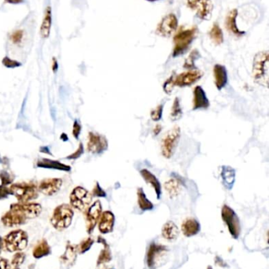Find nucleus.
<instances>
[{"label":"nucleus","mask_w":269,"mask_h":269,"mask_svg":"<svg viewBox=\"0 0 269 269\" xmlns=\"http://www.w3.org/2000/svg\"><path fill=\"white\" fill-rule=\"evenodd\" d=\"M115 220L112 212H103L98 221L99 231L102 234L110 233L115 225Z\"/></svg>","instance_id":"6ab92c4d"},{"label":"nucleus","mask_w":269,"mask_h":269,"mask_svg":"<svg viewBox=\"0 0 269 269\" xmlns=\"http://www.w3.org/2000/svg\"><path fill=\"white\" fill-rule=\"evenodd\" d=\"M197 32L198 28L197 26H193L188 28L182 27L179 30H177L173 38L174 47L172 56L174 58L183 55L189 50V47L197 36Z\"/></svg>","instance_id":"f03ea898"},{"label":"nucleus","mask_w":269,"mask_h":269,"mask_svg":"<svg viewBox=\"0 0 269 269\" xmlns=\"http://www.w3.org/2000/svg\"><path fill=\"white\" fill-rule=\"evenodd\" d=\"M91 195H92L93 197H106L107 196L106 192L101 188V185H100L98 182L96 183V185L94 186V188H93Z\"/></svg>","instance_id":"79ce46f5"},{"label":"nucleus","mask_w":269,"mask_h":269,"mask_svg":"<svg viewBox=\"0 0 269 269\" xmlns=\"http://www.w3.org/2000/svg\"><path fill=\"white\" fill-rule=\"evenodd\" d=\"M93 244H94V240H93V238H86V239H84V240L81 242V244L79 245L78 251H79L81 254L86 253L87 251H88L91 249Z\"/></svg>","instance_id":"72a5a7b5"},{"label":"nucleus","mask_w":269,"mask_h":269,"mask_svg":"<svg viewBox=\"0 0 269 269\" xmlns=\"http://www.w3.org/2000/svg\"><path fill=\"white\" fill-rule=\"evenodd\" d=\"M174 88H175V84H174V75H172V76H170V77L164 82L163 88L165 93L171 94Z\"/></svg>","instance_id":"a19ab883"},{"label":"nucleus","mask_w":269,"mask_h":269,"mask_svg":"<svg viewBox=\"0 0 269 269\" xmlns=\"http://www.w3.org/2000/svg\"><path fill=\"white\" fill-rule=\"evenodd\" d=\"M74 215L75 213L71 205L61 204L54 209L51 223L57 231H63L71 226Z\"/></svg>","instance_id":"39448f33"},{"label":"nucleus","mask_w":269,"mask_h":269,"mask_svg":"<svg viewBox=\"0 0 269 269\" xmlns=\"http://www.w3.org/2000/svg\"><path fill=\"white\" fill-rule=\"evenodd\" d=\"M269 54L268 50L255 54L253 62V80L265 88L269 87Z\"/></svg>","instance_id":"7ed1b4c3"},{"label":"nucleus","mask_w":269,"mask_h":269,"mask_svg":"<svg viewBox=\"0 0 269 269\" xmlns=\"http://www.w3.org/2000/svg\"><path fill=\"white\" fill-rule=\"evenodd\" d=\"M146 1H149V2H156V1H159V0H146Z\"/></svg>","instance_id":"6e6d98bb"},{"label":"nucleus","mask_w":269,"mask_h":269,"mask_svg":"<svg viewBox=\"0 0 269 269\" xmlns=\"http://www.w3.org/2000/svg\"><path fill=\"white\" fill-rule=\"evenodd\" d=\"M168 249L164 245L156 244L154 243L149 245L147 253V265L150 269H157L161 266V261L166 256Z\"/></svg>","instance_id":"f8f14e48"},{"label":"nucleus","mask_w":269,"mask_h":269,"mask_svg":"<svg viewBox=\"0 0 269 269\" xmlns=\"http://www.w3.org/2000/svg\"><path fill=\"white\" fill-rule=\"evenodd\" d=\"M140 174L142 176L143 179H145V181L147 184H149L151 187H153L155 190L156 195H157V198H161V194H162V190H161V184L160 183L159 179H157V176L146 169H143L140 171Z\"/></svg>","instance_id":"5701e85b"},{"label":"nucleus","mask_w":269,"mask_h":269,"mask_svg":"<svg viewBox=\"0 0 269 269\" xmlns=\"http://www.w3.org/2000/svg\"><path fill=\"white\" fill-rule=\"evenodd\" d=\"M60 140H62V141L63 142H66V141H68L69 138L66 133H62L61 134V136H60Z\"/></svg>","instance_id":"603ef678"},{"label":"nucleus","mask_w":269,"mask_h":269,"mask_svg":"<svg viewBox=\"0 0 269 269\" xmlns=\"http://www.w3.org/2000/svg\"><path fill=\"white\" fill-rule=\"evenodd\" d=\"M199 53L197 50H193L190 54H189V58H187L184 67L185 68H193V66H194V62L197 58H199Z\"/></svg>","instance_id":"ea45409f"},{"label":"nucleus","mask_w":269,"mask_h":269,"mask_svg":"<svg viewBox=\"0 0 269 269\" xmlns=\"http://www.w3.org/2000/svg\"><path fill=\"white\" fill-rule=\"evenodd\" d=\"M187 5L200 19L209 21L213 16V6L212 0H187Z\"/></svg>","instance_id":"9d476101"},{"label":"nucleus","mask_w":269,"mask_h":269,"mask_svg":"<svg viewBox=\"0 0 269 269\" xmlns=\"http://www.w3.org/2000/svg\"></svg>","instance_id":"bf43d9fd"},{"label":"nucleus","mask_w":269,"mask_h":269,"mask_svg":"<svg viewBox=\"0 0 269 269\" xmlns=\"http://www.w3.org/2000/svg\"><path fill=\"white\" fill-rule=\"evenodd\" d=\"M10 195L16 197L19 202H29L38 197V185L33 182H19L10 184Z\"/></svg>","instance_id":"20e7f679"},{"label":"nucleus","mask_w":269,"mask_h":269,"mask_svg":"<svg viewBox=\"0 0 269 269\" xmlns=\"http://www.w3.org/2000/svg\"><path fill=\"white\" fill-rule=\"evenodd\" d=\"M179 235V228L174 222L167 221L162 228V236L167 241H175Z\"/></svg>","instance_id":"cd10ccee"},{"label":"nucleus","mask_w":269,"mask_h":269,"mask_svg":"<svg viewBox=\"0 0 269 269\" xmlns=\"http://www.w3.org/2000/svg\"><path fill=\"white\" fill-rule=\"evenodd\" d=\"M14 179V175L10 174L6 170H2V171H0V180H1L2 185L8 186L12 184Z\"/></svg>","instance_id":"f704fd0d"},{"label":"nucleus","mask_w":269,"mask_h":269,"mask_svg":"<svg viewBox=\"0 0 269 269\" xmlns=\"http://www.w3.org/2000/svg\"><path fill=\"white\" fill-rule=\"evenodd\" d=\"M202 71L198 70H190L178 75H174V84L178 87H187L195 84L203 76Z\"/></svg>","instance_id":"2eb2a0df"},{"label":"nucleus","mask_w":269,"mask_h":269,"mask_svg":"<svg viewBox=\"0 0 269 269\" xmlns=\"http://www.w3.org/2000/svg\"><path fill=\"white\" fill-rule=\"evenodd\" d=\"M10 196V189L7 186H0V199H4Z\"/></svg>","instance_id":"a18cd8bd"},{"label":"nucleus","mask_w":269,"mask_h":269,"mask_svg":"<svg viewBox=\"0 0 269 269\" xmlns=\"http://www.w3.org/2000/svg\"><path fill=\"white\" fill-rule=\"evenodd\" d=\"M5 2L10 4H21L24 2V0H4Z\"/></svg>","instance_id":"3c124183"},{"label":"nucleus","mask_w":269,"mask_h":269,"mask_svg":"<svg viewBox=\"0 0 269 269\" xmlns=\"http://www.w3.org/2000/svg\"><path fill=\"white\" fill-rule=\"evenodd\" d=\"M213 76H214V82L217 89L220 91L225 87L227 83V72L225 66L222 65L216 64L213 68Z\"/></svg>","instance_id":"412c9836"},{"label":"nucleus","mask_w":269,"mask_h":269,"mask_svg":"<svg viewBox=\"0 0 269 269\" xmlns=\"http://www.w3.org/2000/svg\"><path fill=\"white\" fill-rule=\"evenodd\" d=\"M81 132V125L80 122L78 120H75L74 124H73L72 134L76 140H79Z\"/></svg>","instance_id":"c03bdc74"},{"label":"nucleus","mask_w":269,"mask_h":269,"mask_svg":"<svg viewBox=\"0 0 269 269\" xmlns=\"http://www.w3.org/2000/svg\"><path fill=\"white\" fill-rule=\"evenodd\" d=\"M209 37L215 45H221L224 41L223 32L221 29L220 26L216 23H214L211 29L209 31Z\"/></svg>","instance_id":"2f4dec72"},{"label":"nucleus","mask_w":269,"mask_h":269,"mask_svg":"<svg viewBox=\"0 0 269 269\" xmlns=\"http://www.w3.org/2000/svg\"><path fill=\"white\" fill-rule=\"evenodd\" d=\"M52 69H53V73H55L58 71V61H57L56 58H53V66H52Z\"/></svg>","instance_id":"09e8293b"},{"label":"nucleus","mask_w":269,"mask_h":269,"mask_svg":"<svg viewBox=\"0 0 269 269\" xmlns=\"http://www.w3.org/2000/svg\"><path fill=\"white\" fill-rule=\"evenodd\" d=\"M36 166L43 169H49V170H59L66 172L71 171V166L65 165L62 162L54 161V160L49 159V158H40L36 162Z\"/></svg>","instance_id":"aec40b11"},{"label":"nucleus","mask_w":269,"mask_h":269,"mask_svg":"<svg viewBox=\"0 0 269 269\" xmlns=\"http://www.w3.org/2000/svg\"><path fill=\"white\" fill-rule=\"evenodd\" d=\"M137 203H138L139 208L142 211H149L152 210L154 208L153 204L147 198L145 192L143 188H139L137 189Z\"/></svg>","instance_id":"7c9ffc66"},{"label":"nucleus","mask_w":269,"mask_h":269,"mask_svg":"<svg viewBox=\"0 0 269 269\" xmlns=\"http://www.w3.org/2000/svg\"><path fill=\"white\" fill-rule=\"evenodd\" d=\"M201 231V224L194 218H187L182 223V231L186 237H192Z\"/></svg>","instance_id":"4be33fe9"},{"label":"nucleus","mask_w":269,"mask_h":269,"mask_svg":"<svg viewBox=\"0 0 269 269\" xmlns=\"http://www.w3.org/2000/svg\"><path fill=\"white\" fill-rule=\"evenodd\" d=\"M42 206L36 202H18L10 205V209L1 218L2 224L8 227H18L37 218Z\"/></svg>","instance_id":"f257e3e1"},{"label":"nucleus","mask_w":269,"mask_h":269,"mask_svg":"<svg viewBox=\"0 0 269 269\" xmlns=\"http://www.w3.org/2000/svg\"><path fill=\"white\" fill-rule=\"evenodd\" d=\"M101 214H102V205L101 201L99 200L89 205V207L84 211L85 225H86V231L88 234L93 233L95 227L98 223Z\"/></svg>","instance_id":"ddd939ff"},{"label":"nucleus","mask_w":269,"mask_h":269,"mask_svg":"<svg viewBox=\"0 0 269 269\" xmlns=\"http://www.w3.org/2000/svg\"><path fill=\"white\" fill-rule=\"evenodd\" d=\"M51 253H52V249L45 239H40L32 249V256L36 259H40L43 257H47L50 255Z\"/></svg>","instance_id":"bb28decb"},{"label":"nucleus","mask_w":269,"mask_h":269,"mask_svg":"<svg viewBox=\"0 0 269 269\" xmlns=\"http://www.w3.org/2000/svg\"><path fill=\"white\" fill-rule=\"evenodd\" d=\"M8 162V159L6 158H2L1 156H0V164H2V165H4L5 163H7Z\"/></svg>","instance_id":"5fc2aeb1"},{"label":"nucleus","mask_w":269,"mask_h":269,"mask_svg":"<svg viewBox=\"0 0 269 269\" xmlns=\"http://www.w3.org/2000/svg\"><path fill=\"white\" fill-rule=\"evenodd\" d=\"M161 130H162V126L161 124H157L155 126L154 129H153V135L154 136H158L161 133Z\"/></svg>","instance_id":"8fccbe9b"},{"label":"nucleus","mask_w":269,"mask_h":269,"mask_svg":"<svg viewBox=\"0 0 269 269\" xmlns=\"http://www.w3.org/2000/svg\"><path fill=\"white\" fill-rule=\"evenodd\" d=\"M235 170L231 166H223L221 167L220 176L223 184L227 189L233 188L235 182Z\"/></svg>","instance_id":"393cba45"},{"label":"nucleus","mask_w":269,"mask_h":269,"mask_svg":"<svg viewBox=\"0 0 269 269\" xmlns=\"http://www.w3.org/2000/svg\"><path fill=\"white\" fill-rule=\"evenodd\" d=\"M0 269H10V264L8 260L3 257H0Z\"/></svg>","instance_id":"49530a36"},{"label":"nucleus","mask_w":269,"mask_h":269,"mask_svg":"<svg viewBox=\"0 0 269 269\" xmlns=\"http://www.w3.org/2000/svg\"><path fill=\"white\" fill-rule=\"evenodd\" d=\"M4 249V244H3V238L0 236V253Z\"/></svg>","instance_id":"864d4df0"},{"label":"nucleus","mask_w":269,"mask_h":269,"mask_svg":"<svg viewBox=\"0 0 269 269\" xmlns=\"http://www.w3.org/2000/svg\"><path fill=\"white\" fill-rule=\"evenodd\" d=\"M2 63L5 67L8 69H15L22 66V63L16 60L11 59L9 57H4L2 58Z\"/></svg>","instance_id":"4c0bfd02"},{"label":"nucleus","mask_w":269,"mask_h":269,"mask_svg":"<svg viewBox=\"0 0 269 269\" xmlns=\"http://www.w3.org/2000/svg\"><path fill=\"white\" fill-rule=\"evenodd\" d=\"M108 143L105 136L96 132L88 133L87 149L93 154H101L108 149Z\"/></svg>","instance_id":"4468645a"},{"label":"nucleus","mask_w":269,"mask_h":269,"mask_svg":"<svg viewBox=\"0 0 269 269\" xmlns=\"http://www.w3.org/2000/svg\"><path fill=\"white\" fill-rule=\"evenodd\" d=\"M183 117V110L180 105V100L177 97L174 100L171 111V119L172 121H177Z\"/></svg>","instance_id":"473e14b6"},{"label":"nucleus","mask_w":269,"mask_h":269,"mask_svg":"<svg viewBox=\"0 0 269 269\" xmlns=\"http://www.w3.org/2000/svg\"><path fill=\"white\" fill-rule=\"evenodd\" d=\"M163 106L164 104H161L159 106H157V107L153 109L152 111H151V118L154 122H159L160 120L162 118V116H163Z\"/></svg>","instance_id":"e433bc0d"},{"label":"nucleus","mask_w":269,"mask_h":269,"mask_svg":"<svg viewBox=\"0 0 269 269\" xmlns=\"http://www.w3.org/2000/svg\"><path fill=\"white\" fill-rule=\"evenodd\" d=\"M180 136L181 130L179 126H175L165 134L161 143V153L164 158H171L174 155Z\"/></svg>","instance_id":"0eeeda50"},{"label":"nucleus","mask_w":269,"mask_h":269,"mask_svg":"<svg viewBox=\"0 0 269 269\" xmlns=\"http://www.w3.org/2000/svg\"><path fill=\"white\" fill-rule=\"evenodd\" d=\"M208 269H213V268H212V266H209V267H208Z\"/></svg>","instance_id":"4d7b16f0"},{"label":"nucleus","mask_w":269,"mask_h":269,"mask_svg":"<svg viewBox=\"0 0 269 269\" xmlns=\"http://www.w3.org/2000/svg\"><path fill=\"white\" fill-rule=\"evenodd\" d=\"M93 200V196L88 190L82 187L74 188L70 196V204L73 209L80 212H84L89 207Z\"/></svg>","instance_id":"6e6552de"},{"label":"nucleus","mask_w":269,"mask_h":269,"mask_svg":"<svg viewBox=\"0 0 269 269\" xmlns=\"http://www.w3.org/2000/svg\"><path fill=\"white\" fill-rule=\"evenodd\" d=\"M53 25V11L51 6H47L44 10V18L40 27V35L44 39H48L51 34V29Z\"/></svg>","instance_id":"b1692460"},{"label":"nucleus","mask_w":269,"mask_h":269,"mask_svg":"<svg viewBox=\"0 0 269 269\" xmlns=\"http://www.w3.org/2000/svg\"><path fill=\"white\" fill-rule=\"evenodd\" d=\"M14 269H18V268H14Z\"/></svg>","instance_id":"13d9d810"},{"label":"nucleus","mask_w":269,"mask_h":269,"mask_svg":"<svg viewBox=\"0 0 269 269\" xmlns=\"http://www.w3.org/2000/svg\"><path fill=\"white\" fill-rule=\"evenodd\" d=\"M239 15L237 9H233L230 10L228 14H227L225 19V25L227 31L237 37H241L243 35H245V32L239 29L237 25V18Z\"/></svg>","instance_id":"a211bd4d"},{"label":"nucleus","mask_w":269,"mask_h":269,"mask_svg":"<svg viewBox=\"0 0 269 269\" xmlns=\"http://www.w3.org/2000/svg\"><path fill=\"white\" fill-rule=\"evenodd\" d=\"M26 254L22 252H17L13 257L12 260H11V265L14 266V268H18L22 264L24 263L25 260H26Z\"/></svg>","instance_id":"c9c22d12"},{"label":"nucleus","mask_w":269,"mask_h":269,"mask_svg":"<svg viewBox=\"0 0 269 269\" xmlns=\"http://www.w3.org/2000/svg\"><path fill=\"white\" fill-rule=\"evenodd\" d=\"M164 188L171 198L177 197L181 192V182L176 178H171L165 183Z\"/></svg>","instance_id":"c756f323"},{"label":"nucleus","mask_w":269,"mask_h":269,"mask_svg":"<svg viewBox=\"0 0 269 269\" xmlns=\"http://www.w3.org/2000/svg\"><path fill=\"white\" fill-rule=\"evenodd\" d=\"M97 242L99 244H102L104 245V249L101 250L97 261V266H99V265L110 262L112 259V255H111V252H110V246H109L108 244H107L106 240L104 238L99 236Z\"/></svg>","instance_id":"c85d7f7f"},{"label":"nucleus","mask_w":269,"mask_h":269,"mask_svg":"<svg viewBox=\"0 0 269 269\" xmlns=\"http://www.w3.org/2000/svg\"><path fill=\"white\" fill-rule=\"evenodd\" d=\"M83 154H84V146H83L82 143H80L76 151L67 156L66 158L68 160H76L80 158Z\"/></svg>","instance_id":"37998d69"},{"label":"nucleus","mask_w":269,"mask_h":269,"mask_svg":"<svg viewBox=\"0 0 269 269\" xmlns=\"http://www.w3.org/2000/svg\"><path fill=\"white\" fill-rule=\"evenodd\" d=\"M4 249L9 253L21 252L27 247L28 244V235L22 229L14 230L5 235L3 238Z\"/></svg>","instance_id":"423d86ee"},{"label":"nucleus","mask_w":269,"mask_h":269,"mask_svg":"<svg viewBox=\"0 0 269 269\" xmlns=\"http://www.w3.org/2000/svg\"><path fill=\"white\" fill-rule=\"evenodd\" d=\"M221 217L226 223L230 234L234 239H239L241 233V224L237 214L227 205H224L221 210Z\"/></svg>","instance_id":"1a4fd4ad"},{"label":"nucleus","mask_w":269,"mask_h":269,"mask_svg":"<svg viewBox=\"0 0 269 269\" xmlns=\"http://www.w3.org/2000/svg\"><path fill=\"white\" fill-rule=\"evenodd\" d=\"M40 153H43V154H49V155H53L52 152H51L50 148L49 147H41L40 148Z\"/></svg>","instance_id":"de8ad7c7"},{"label":"nucleus","mask_w":269,"mask_h":269,"mask_svg":"<svg viewBox=\"0 0 269 269\" xmlns=\"http://www.w3.org/2000/svg\"><path fill=\"white\" fill-rule=\"evenodd\" d=\"M62 179L61 178H47L40 182L39 192L46 196H53L59 192L62 188Z\"/></svg>","instance_id":"dca6fc26"},{"label":"nucleus","mask_w":269,"mask_h":269,"mask_svg":"<svg viewBox=\"0 0 269 269\" xmlns=\"http://www.w3.org/2000/svg\"><path fill=\"white\" fill-rule=\"evenodd\" d=\"M77 257H78V250H77L76 246L68 242L66 244L64 253L60 257L61 262L63 265L71 266L75 263Z\"/></svg>","instance_id":"a878e982"},{"label":"nucleus","mask_w":269,"mask_h":269,"mask_svg":"<svg viewBox=\"0 0 269 269\" xmlns=\"http://www.w3.org/2000/svg\"><path fill=\"white\" fill-rule=\"evenodd\" d=\"M178 26H179V20L176 15L171 13V14H167L161 19L159 24H157L156 33L158 36L167 38L176 32Z\"/></svg>","instance_id":"9b49d317"},{"label":"nucleus","mask_w":269,"mask_h":269,"mask_svg":"<svg viewBox=\"0 0 269 269\" xmlns=\"http://www.w3.org/2000/svg\"><path fill=\"white\" fill-rule=\"evenodd\" d=\"M210 106L207 96L201 86H196L193 90V110H206Z\"/></svg>","instance_id":"f3484780"},{"label":"nucleus","mask_w":269,"mask_h":269,"mask_svg":"<svg viewBox=\"0 0 269 269\" xmlns=\"http://www.w3.org/2000/svg\"><path fill=\"white\" fill-rule=\"evenodd\" d=\"M24 37L23 30H16L10 35V39L14 44H19L22 43Z\"/></svg>","instance_id":"58836bf2"}]
</instances>
